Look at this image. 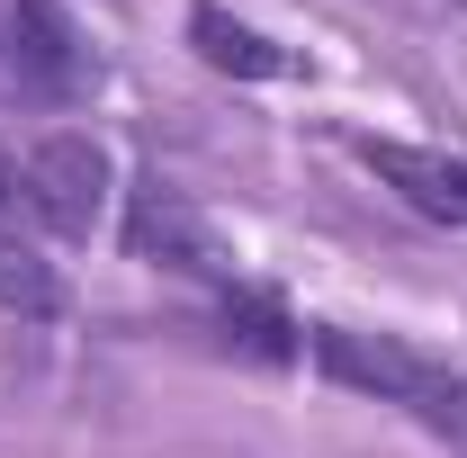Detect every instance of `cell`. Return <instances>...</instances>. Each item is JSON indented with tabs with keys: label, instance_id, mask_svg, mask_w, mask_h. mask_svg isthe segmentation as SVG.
Instances as JSON below:
<instances>
[{
	"label": "cell",
	"instance_id": "52a82bcc",
	"mask_svg": "<svg viewBox=\"0 0 467 458\" xmlns=\"http://www.w3.org/2000/svg\"><path fill=\"white\" fill-rule=\"evenodd\" d=\"M0 306H9V315H55V306H63L55 270H46L18 234H0Z\"/></svg>",
	"mask_w": 467,
	"mask_h": 458
},
{
	"label": "cell",
	"instance_id": "6da1fadb",
	"mask_svg": "<svg viewBox=\"0 0 467 458\" xmlns=\"http://www.w3.org/2000/svg\"><path fill=\"white\" fill-rule=\"evenodd\" d=\"M315 359H324V378H342V387H359V396H378V404H405L431 432H459L467 441V378H450L441 359L387 342V333H350V324H324L315 333Z\"/></svg>",
	"mask_w": 467,
	"mask_h": 458
},
{
	"label": "cell",
	"instance_id": "277c9868",
	"mask_svg": "<svg viewBox=\"0 0 467 458\" xmlns=\"http://www.w3.org/2000/svg\"><path fill=\"white\" fill-rule=\"evenodd\" d=\"M18 189H27V216L63 243H90L99 207H109V153L90 135H46L27 162H18Z\"/></svg>",
	"mask_w": 467,
	"mask_h": 458
},
{
	"label": "cell",
	"instance_id": "ba28073f",
	"mask_svg": "<svg viewBox=\"0 0 467 458\" xmlns=\"http://www.w3.org/2000/svg\"><path fill=\"white\" fill-rule=\"evenodd\" d=\"M18 216H27V189H18V162L0 153V234H18Z\"/></svg>",
	"mask_w": 467,
	"mask_h": 458
},
{
	"label": "cell",
	"instance_id": "8992f818",
	"mask_svg": "<svg viewBox=\"0 0 467 458\" xmlns=\"http://www.w3.org/2000/svg\"><path fill=\"white\" fill-rule=\"evenodd\" d=\"M189 46L216 63V72H234V81H296V72H306L288 46H270L261 27H243L234 9H216V0H198V9H189Z\"/></svg>",
	"mask_w": 467,
	"mask_h": 458
},
{
	"label": "cell",
	"instance_id": "5b68a950",
	"mask_svg": "<svg viewBox=\"0 0 467 458\" xmlns=\"http://www.w3.org/2000/svg\"><path fill=\"white\" fill-rule=\"evenodd\" d=\"M350 153L387 180L405 207L441 216V225H467V162L459 153H431V144H396V135H350Z\"/></svg>",
	"mask_w": 467,
	"mask_h": 458
},
{
	"label": "cell",
	"instance_id": "7a4b0ae2",
	"mask_svg": "<svg viewBox=\"0 0 467 458\" xmlns=\"http://www.w3.org/2000/svg\"><path fill=\"white\" fill-rule=\"evenodd\" d=\"M90 90V46L63 0H0V109H72Z\"/></svg>",
	"mask_w": 467,
	"mask_h": 458
},
{
	"label": "cell",
	"instance_id": "3957f363",
	"mask_svg": "<svg viewBox=\"0 0 467 458\" xmlns=\"http://www.w3.org/2000/svg\"><path fill=\"white\" fill-rule=\"evenodd\" d=\"M126 252H135V261H153V270H180V279L243 287V279H234L225 234L207 225L171 180H135V198H126Z\"/></svg>",
	"mask_w": 467,
	"mask_h": 458
}]
</instances>
